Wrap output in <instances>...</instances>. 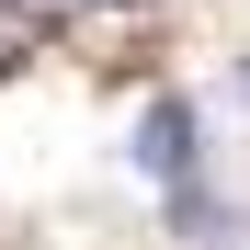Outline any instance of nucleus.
<instances>
[{
	"label": "nucleus",
	"instance_id": "f257e3e1",
	"mask_svg": "<svg viewBox=\"0 0 250 250\" xmlns=\"http://www.w3.org/2000/svg\"><path fill=\"white\" fill-rule=\"evenodd\" d=\"M137 159H148L159 182H171V171H193V114H182V103H159V114L137 125Z\"/></svg>",
	"mask_w": 250,
	"mask_h": 250
},
{
	"label": "nucleus",
	"instance_id": "f03ea898",
	"mask_svg": "<svg viewBox=\"0 0 250 250\" xmlns=\"http://www.w3.org/2000/svg\"><path fill=\"white\" fill-rule=\"evenodd\" d=\"M23 46H34V34H23V23H12V12H0V68H12V57H23Z\"/></svg>",
	"mask_w": 250,
	"mask_h": 250
},
{
	"label": "nucleus",
	"instance_id": "7ed1b4c3",
	"mask_svg": "<svg viewBox=\"0 0 250 250\" xmlns=\"http://www.w3.org/2000/svg\"><path fill=\"white\" fill-rule=\"evenodd\" d=\"M103 12H114V0H103Z\"/></svg>",
	"mask_w": 250,
	"mask_h": 250
}]
</instances>
